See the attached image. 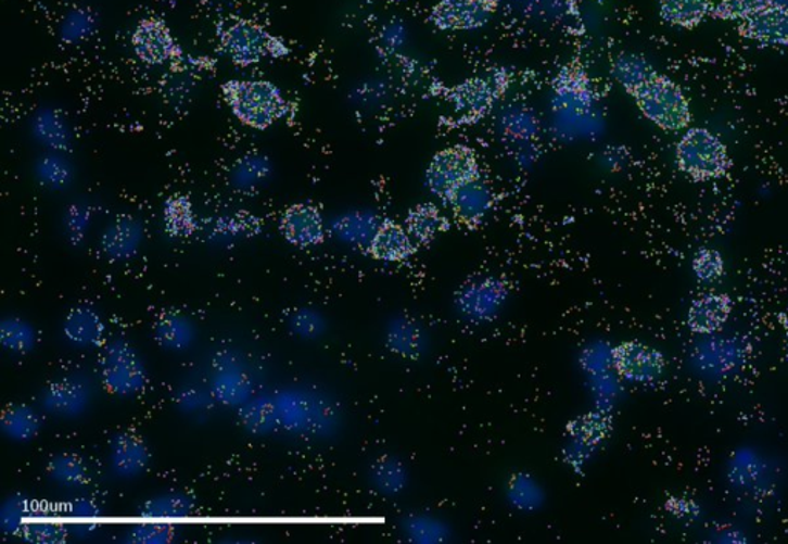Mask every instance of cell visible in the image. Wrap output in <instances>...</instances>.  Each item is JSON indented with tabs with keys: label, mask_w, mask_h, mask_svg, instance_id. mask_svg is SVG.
<instances>
[{
	"label": "cell",
	"mask_w": 788,
	"mask_h": 544,
	"mask_svg": "<svg viewBox=\"0 0 788 544\" xmlns=\"http://www.w3.org/2000/svg\"><path fill=\"white\" fill-rule=\"evenodd\" d=\"M696 278L702 282H713L723 278L725 274V264L723 255L714 249H699L696 252L694 264Z\"/></svg>",
	"instance_id": "cell-33"
},
{
	"label": "cell",
	"mask_w": 788,
	"mask_h": 544,
	"mask_svg": "<svg viewBox=\"0 0 788 544\" xmlns=\"http://www.w3.org/2000/svg\"><path fill=\"white\" fill-rule=\"evenodd\" d=\"M29 532L31 534H36L35 539L33 540H42V535H46V542H56V540H61L62 535L56 526L53 524H39V526H33L31 529H29Z\"/></svg>",
	"instance_id": "cell-40"
},
{
	"label": "cell",
	"mask_w": 788,
	"mask_h": 544,
	"mask_svg": "<svg viewBox=\"0 0 788 544\" xmlns=\"http://www.w3.org/2000/svg\"><path fill=\"white\" fill-rule=\"evenodd\" d=\"M508 75L506 69H495L488 76H473L448 91V99L456 115L463 123H476L487 115L507 90Z\"/></svg>",
	"instance_id": "cell-6"
},
{
	"label": "cell",
	"mask_w": 788,
	"mask_h": 544,
	"mask_svg": "<svg viewBox=\"0 0 788 544\" xmlns=\"http://www.w3.org/2000/svg\"><path fill=\"white\" fill-rule=\"evenodd\" d=\"M739 35L764 46H779L788 48V7L773 3L739 22Z\"/></svg>",
	"instance_id": "cell-12"
},
{
	"label": "cell",
	"mask_w": 788,
	"mask_h": 544,
	"mask_svg": "<svg viewBox=\"0 0 788 544\" xmlns=\"http://www.w3.org/2000/svg\"><path fill=\"white\" fill-rule=\"evenodd\" d=\"M220 47L238 65H253L268 54H282L285 48L259 25L236 21L220 31Z\"/></svg>",
	"instance_id": "cell-7"
},
{
	"label": "cell",
	"mask_w": 788,
	"mask_h": 544,
	"mask_svg": "<svg viewBox=\"0 0 788 544\" xmlns=\"http://www.w3.org/2000/svg\"><path fill=\"white\" fill-rule=\"evenodd\" d=\"M165 230L169 237L187 238L196 230L191 202L186 197H171L164 205Z\"/></svg>",
	"instance_id": "cell-27"
},
{
	"label": "cell",
	"mask_w": 788,
	"mask_h": 544,
	"mask_svg": "<svg viewBox=\"0 0 788 544\" xmlns=\"http://www.w3.org/2000/svg\"><path fill=\"white\" fill-rule=\"evenodd\" d=\"M194 502L186 492H168L149 499L139 510L143 518H183L190 516Z\"/></svg>",
	"instance_id": "cell-24"
},
{
	"label": "cell",
	"mask_w": 788,
	"mask_h": 544,
	"mask_svg": "<svg viewBox=\"0 0 788 544\" xmlns=\"http://www.w3.org/2000/svg\"><path fill=\"white\" fill-rule=\"evenodd\" d=\"M291 332L301 338H316L326 329L322 316L312 308H301L289 319Z\"/></svg>",
	"instance_id": "cell-34"
},
{
	"label": "cell",
	"mask_w": 788,
	"mask_h": 544,
	"mask_svg": "<svg viewBox=\"0 0 788 544\" xmlns=\"http://www.w3.org/2000/svg\"><path fill=\"white\" fill-rule=\"evenodd\" d=\"M150 465V451L138 435L117 433L112 441V466L119 477L141 476Z\"/></svg>",
	"instance_id": "cell-20"
},
{
	"label": "cell",
	"mask_w": 788,
	"mask_h": 544,
	"mask_svg": "<svg viewBox=\"0 0 788 544\" xmlns=\"http://www.w3.org/2000/svg\"><path fill=\"white\" fill-rule=\"evenodd\" d=\"M106 327L102 316L88 306L73 308L64 321V334L69 344L91 349L102 343Z\"/></svg>",
	"instance_id": "cell-18"
},
{
	"label": "cell",
	"mask_w": 788,
	"mask_h": 544,
	"mask_svg": "<svg viewBox=\"0 0 788 544\" xmlns=\"http://www.w3.org/2000/svg\"><path fill=\"white\" fill-rule=\"evenodd\" d=\"M712 10V0H659L662 20L676 27H698Z\"/></svg>",
	"instance_id": "cell-22"
},
{
	"label": "cell",
	"mask_w": 788,
	"mask_h": 544,
	"mask_svg": "<svg viewBox=\"0 0 788 544\" xmlns=\"http://www.w3.org/2000/svg\"><path fill=\"white\" fill-rule=\"evenodd\" d=\"M215 391L220 402L238 404L245 402L250 395V384L241 375H228V377L216 381Z\"/></svg>",
	"instance_id": "cell-35"
},
{
	"label": "cell",
	"mask_w": 788,
	"mask_h": 544,
	"mask_svg": "<svg viewBox=\"0 0 788 544\" xmlns=\"http://www.w3.org/2000/svg\"><path fill=\"white\" fill-rule=\"evenodd\" d=\"M507 287L496 278L474 279L460 289L458 306L473 319L492 318L503 306Z\"/></svg>",
	"instance_id": "cell-11"
},
{
	"label": "cell",
	"mask_w": 788,
	"mask_h": 544,
	"mask_svg": "<svg viewBox=\"0 0 788 544\" xmlns=\"http://www.w3.org/2000/svg\"><path fill=\"white\" fill-rule=\"evenodd\" d=\"M35 131L40 141L46 142L47 146L56 147V149H64L68 142V130H66L64 121L58 113L50 112V110L36 116Z\"/></svg>",
	"instance_id": "cell-32"
},
{
	"label": "cell",
	"mask_w": 788,
	"mask_h": 544,
	"mask_svg": "<svg viewBox=\"0 0 788 544\" xmlns=\"http://www.w3.org/2000/svg\"><path fill=\"white\" fill-rule=\"evenodd\" d=\"M132 48L141 61L164 65L179 54V47L167 25L160 20H143L132 33Z\"/></svg>",
	"instance_id": "cell-10"
},
{
	"label": "cell",
	"mask_w": 788,
	"mask_h": 544,
	"mask_svg": "<svg viewBox=\"0 0 788 544\" xmlns=\"http://www.w3.org/2000/svg\"><path fill=\"white\" fill-rule=\"evenodd\" d=\"M503 0H440L430 22L441 31H474L495 16Z\"/></svg>",
	"instance_id": "cell-8"
},
{
	"label": "cell",
	"mask_w": 788,
	"mask_h": 544,
	"mask_svg": "<svg viewBox=\"0 0 788 544\" xmlns=\"http://www.w3.org/2000/svg\"><path fill=\"white\" fill-rule=\"evenodd\" d=\"M28 513L27 498L21 497V495H13L3 503L2 514H0V524H2L3 531L7 534L11 532H17V529L24 524L25 517Z\"/></svg>",
	"instance_id": "cell-36"
},
{
	"label": "cell",
	"mask_w": 788,
	"mask_h": 544,
	"mask_svg": "<svg viewBox=\"0 0 788 544\" xmlns=\"http://www.w3.org/2000/svg\"><path fill=\"white\" fill-rule=\"evenodd\" d=\"M613 366L624 380L648 384L662 377L665 358L650 345L627 341L614 349Z\"/></svg>",
	"instance_id": "cell-9"
},
{
	"label": "cell",
	"mask_w": 788,
	"mask_h": 544,
	"mask_svg": "<svg viewBox=\"0 0 788 544\" xmlns=\"http://www.w3.org/2000/svg\"><path fill=\"white\" fill-rule=\"evenodd\" d=\"M281 231L290 244L300 249L315 248L326 238V227L318 208L308 204L291 205L283 213Z\"/></svg>",
	"instance_id": "cell-13"
},
{
	"label": "cell",
	"mask_w": 788,
	"mask_h": 544,
	"mask_svg": "<svg viewBox=\"0 0 788 544\" xmlns=\"http://www.w3.org/2000/svg\"><path fill=\"white\" fill-rule=\"evenodd\" d=\"M732 311L730 296L724 293H704L691 303L687 314V327L698 334L717 332L730 318Z\"/></svg>",
	"instance_id": "cell-14"
},
{
	"label": "cell",
	"mask_w": 788,
	"mask_h": 544,
	"mask_svg": "<svg viewBox=\"0 0 788 544\" xmlns=\"http://www.w3.org/2000/svg\"><path fill=\"white\" fill-rule=\"evenodd\" d=\"M665 506L669 513L679 518H691L698 516L699 513L698 506L691 499L687 498H670Z\"/></svg>",
	"instance_id": "cell-39"
},
{
	"label": "cell",
	"mask_w": 788,
	"mask_h": 544,
	"mask_svg": "<svg viewBox=\"0 0 788 544\" xmlns=\"http://www.w3.org/2000/svg\"><path fill=\"white\" fill-rule=\"evenodd\" d=\"M0 340L7 351L13 354H28L38 343V333L25 319L11 316L3 319L0 326Z\"/></svg>",
	"instance_id": "cell-28"
},
{
	"label": "cell",
	"mask_w": 788,
	"mask_h": 544,
	"mask_svg": "<svg viewBox=\"0 0 788 544\" xmlns=\"http://www.w3.org/2000/svg\"><path fill=\"white\" fill-rule=\"evenodd\" d=\"M90 391L76 378H64L48 385L42 395V407L58 417H77L87 409Z\"/></svg>",
	"instance_id": "cell-15"
},
{
	"label": "cell",
	"mask_w": 788,
	"mask_h": 544,
	"mask_svg": "<svg viewBox=\"0 0 788 544\" xmlns=\"http://www.w3.org/2000/svg\"><path fill=\"white\" fill-rule=\"evenodd\" d=\"M676 164L694 181L723 178L732 167L723 141L706 128H690L676 147Z\"/></svg>",
	"instance_id": "cell-3"
},
{
	"label": "cell",
	"mask_w": 788,
	"mask_h": 544,
	"mask_svg": "<svg viewBox=\"0 0 788 544\" xmlns=\"http://www.w3.org/2000/svg\"><path fill=\"white\" fill-rule=\"evenodd\" d=\"M40 426H42V421H40L38 412L28 406H11L2 417V432L14 441L35 439Z\"/></svg>",
	"instance_id": "cell-26"
},
{
	"label": "cell",
	"mask_w": 788,
	"mask_h": 544,
	"mask_svg": "<svg viewBox=\"0 0 788 544\" xmlns=\"http://www.w3.org/2000/svg\"><path fill=\"white\" fill-rule=\"evenodd\" d=\"M143 229L141 223L130 216L114 220L102 237V250L110 260L127 261L138 253Z\"/></svg>",
	"instance_id": "cell-19"
},
{
	"label": "cell",
	"mask_w": 788,
	"mask_h": 544,
	"mask_svg": "<svg viewBox=\"0 0 788 544\" xmlns=\"http://www.w3.org/2000/svg\"><path fill=\"white\" fill-rule=\"evenodd\" d=\"M556 93L570 98H588L592 86L587 72L581 62L572 61L563 65L555 79Z\"/></svg>",
	"instance_id": "cell-30"
},
{
	"label": "cell",
	"mask_w": 788,
	"mask_h": 544,
	"mask_svg": "<svg viewBox=\"0 0 788 544\" xmlns=\"http://www.w3.org/2000/svg\"><path fill=\"white\" fill-rule=\"evenodd\" d=\"M48 476L62 486L79 488L87 483L88 469L77 455L61 454L48 463Z\"/></svg>",
	"instance_id": "cell-29"
},
{
	"label": "cell",
	"mask_w": 788,
	"mask_h": 544,
	"mask_svg": "<svg viewBox=\"0 0 788 544\" xmlns=\"http://www.w3.org/2000/svg\"><path fill=\"white\" fill-rule=\"evenodd\" d=\"M657 73V69L651 67L646 59L636 56V54H621L613 64V76L630 96Z\"/></svg>",
	"instance_id": "cell-25"
},
{
	"label": "cell",
	"mask_w": 788,
	"mask_h": 544,
	"mask_svg": "<svg viewBox=\"0 0 788 544\" xmlns=\"http://www.w3.org/2000/svg\"><path fill=\"white\" fill-rule=\"evenodd\" d=\"M647 119L666 131L687 128L691 123L690 104L684 91L666 76L654 75L632 94Z\"/></svg>",
	"instance_id": "cell-2"
},
{
	"label": "cell",
	"mask_w": 788,
	"mask_h": 544,
	"mask_svg": "<svg viewBox=\"0 0 788 544\" xmlns=\"http://www.w3.org/2000/svg\"><path fill=\"white\" fill-rule=\"evenodd\" d=\"M481 178L478 156L470 147L453 146L434 154L425 172V182L434 197L448 202L460 187Z\"/></svg>",
	"instance_id": "cell-4"
},
{
	"label": "cell",
	"mask_w": 788,
	"mask_h": 544,
	"mask_svg": "<svg viewBox=\"0 0 788 544\" xmlns=\"http://www.w3.org/2000/svg\"><path fill=\"white\" fill-rule=\"evenodd\" d=\"M59 157L48 156L40 164V178L51 186H64L69 178L68 168Z\"/></svg>",
	"instance_id": "cell-38"
},
{
	"label": "cell",
	"mask_w": 788,
	"mask_h": 544,
	"mask_svg": "<svg viewBox=\"0 0 788 544\" xmlns=\"http://www.w3.org/2000/svg\"><path fill=\"white\" fill-rule=\"evenodd\" d=\"M775 0H721L713 7L712 16L724 21H743L773 5Z\"/></svg>",
	"instance_id": "cell-31"
},
{
	"label": "cell",
	"mask_w": 788,
	"mask_h": 544,
	"mask_svg": "<svg viewBox=\"0 0 788 544\" xmlns=\"http://www.w3.org/2000/svg\"><path fill=\"white\" fill-rule=\"evenodd\" d=\"M154 338L167 351H187L196 340V327L188 316L167 312L154 325Z\"/></svg>",
	"instance_id": "cell-21"
},
{
	"label": "cell",
	"mask_w": 788,
	"mask_h": 544,
	"mask_svg": "<svg viewBox=\"0 0 788 544\" xmlns=\"http://www.w3.org/2000/svg\"><path fill=\"white\" fill-rule=\"evenodd\" d=\"M448 229V220L442 215L440 208L434 204H421L408 213L407 230L415 241L427 242L433 241L437 235Z\"/></svg>",
	"instance_id": "cell-23"
},
{
	"label": "cell",
	"mask_w": 788,
	"mask_h": 544,
	"mask_svg": "<svg viewBox=\"0 0 788 544\" xmlns=\"http://www.w3.org/2000/svg\"><path fill=\"white\" fill-rule=\"evenodd\" d=\"M99 370L105 388L116 395L135 396L145 388V364L128 341L113 340L106 344Z\"/></svg>",
	"instance_id": "cell-5"
},
{
	"label": "cell",
	"mask_w": 788,
	"mask_h": 544,
	"mask_svg": "<svg viewBox=\"0 0 788 544\" xmlns=\"http://www.w3.org/2000/svg\"><path fill=\"white\" fill-rule=\"evenodd\" d=\"M370 252L373 258L384 263H401L414 255V238L399 224L385 220L371 238Z\"/></svg>",
	"instance_id": "cell-16"
},
{
	"label": "cell",
	"mask_w": 788,
	"mask_h": 544,
	"mask_svg": "<svg viewBox=\"0 0 788 544\" xmlns=\"http://www.w3.org/2000/svg\"><path fill=\"white\" fill-rule=\"evenodd\" d=\"M224 96L233 115L257 130H265L287 113L279 88L264 80H230L224 86Z\"/></svg>",
	"instance_id": "cell-1"
},
{
	"label": "cell",
	"mask_w": 788,
	"mask_h": 544,
	"mask_svg": "<svg viewBox=\"0 0 788 544\" xmlns=\"http://www.w3.org/2000/svg\"><path fill=\"white\" fill-rule=\"evenodd\" d=\"M175 539V529L167 524H139L128 532L132 543H167Z\"/></svg>",
	"instance_id": "cell-37"
},
{
	"label": "cell",
	"mask_w": 788,
	"mask_h": 544,
	"mask_svg": "<svg viewBox=\"0 0 788 544\" xmlns=\"http://www.w3.org/2000/svg\"><path fill=\"white\" fill-rule=\"evenodd\" d=\"M448 204H450L453 213L460 223L467 224V226H476L487 216L490 208H492L493 194L479 178L476 181L467 184V186L456 190L448 200Z\"/></svg>",
	"instance_id": "cell-17"
}]
</instances>
